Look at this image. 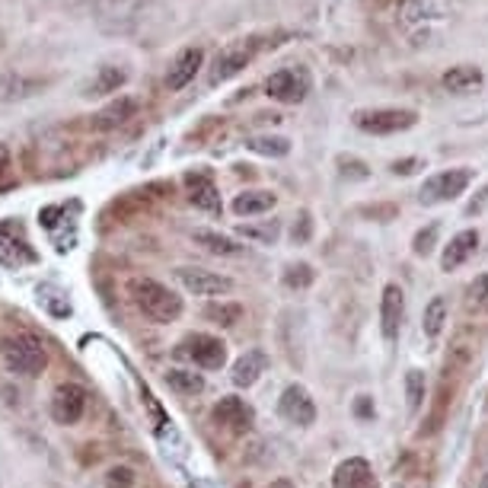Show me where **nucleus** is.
<instances>
[{"label": "nucleus", "instance_id": "obj_25", "mask_svg": "<svg viewBox=\"0 0 488 488\" xmlns=\"http://www.w3.org/2000/svg\"><path fill=\"white\" fill-rule=\"evenodd\" d=\"M167 383H169V389L179 393V396H199L201 389H205V377L195 374V370H179V367L169 370Z\"/></svg>", "mask_w": 488, "mask_h": 488}, {"label": "nucleus", "instance_id": "obj_35", "mask_svg": "<svg viewBox=\"0 0 488 488\" xmlns=\"http://www.w3.org/2000/svg\"><path fill=\"white\" fill-rule=\"evenodd\" d=\"M10 150L4 144H0V189H7V185H13V173H10Z\"/></svg>", "mask_w": 488, "mask_h": 488}, {"label": "nucleus", "instance_id": "obj_14", "mask_svg": "<svg viewBox=\"0 0 488 488\" xmlns=\"http://www.w3.org/2000/svg\"><path fill=\"white\" fill-rule=\"evenodd\" d=\"M405 316V294L399 284H386L380 297V332L386 342H396L399 326H403Z\"/></svg>", "mask_w": 488, "mask_h": 488}, {"label": "nucleus", "instance_id": "obj_36", "mask_svg": "<svg viewBox=\"0 0 488 488\" xmlns=\"http://www.w3.org/2000/svg\"><path fill=\"white\" fill-rule=\"evenodd\" d=\"M310 230H313V227H310V214H300V227H297V224H294V240H297V243H304V240H310Z\"/></svg>", "mask_w": 488, "mask_h": 488}, {"label": "nucleus", "instance_id": "obj_16", "mask_svg": "<svg viewBox=\"0 0 488 488\" xmlns=\"http://www.w3.org/2000/svg\"><path fill=\"white\" fill-rule=\"evenodd\" d=\"M201 64H205V52H201V48H183L167 70V90H183V86H189L191 80H195V74L201 70Z\"/></svg>", "mask_w": 488, "mask_h": 488}, {"label": "nucleus", "instance_id": "obj_1", "mask_svg": "<svg viewBox=\"0 0 488 488\" xmlns=\"http://www.w3.org/2000/svg\"><path fill=\"white\" fill-rule=\"evenodd\" d=\"M128 297L157 326H167V322H175L183 316V297H175L167 284L153 281V278H131Z\"/></svg>", "mask_w": 488, "mask_h": 488}, {"label": "nucleus", "instance_id": "obj_30", "mask_svg": "<svg viewBox=\"0 0 488 488\" xmlns=\"http://www.w3.org/2000/svg\"><path fill=\"white\" fill-rule=\"evenodd\" d=\"M240 316H243V306L240 304H211L207 306V320L221 322V326H237Z\"/></svg>", "mask_w": 488, "mask_h": 488}, {"label": "nucleus", "instance_id": "obj_37", "mask_svg": "<svg viewBox=\"0 0 488 488\" xmlns=\"http://www.w3.org/2000/svg\"><path fill=\"white\" fill-rule=\"evenodd\" d=\"M412 167H421V163L419 160H403V163H393V173H403V175H409V173H415V169Z\"/></svg>", "mask_w": 488, "mask_h": 488}, {"label": "nucleus", "instance_id": "obj_40", "mask_svg": "<svg viewBox=\"0 0 488 488\" xmlns=\"http://www.w3.org/2000/svg\"><path fill=\"white\" fill-rule=\"evenodd\" d=\"M482 488H488V473H485V476H482Z\"/></svg>", "mask_w": 488, "mask_h": 488}, {"label": "nucleus", "instance_id": "obj_33", "mask_svg": "<svg viewBox=\"0 0 488 488\" xmlns=\"http://www.w3.org/2000/svg\"><path fill=\"white\" fill-rule=\"evenodd\" d=\"M469 300H473V306H479V310H488V272L469 284Z\"/></svg>", "mask_w": 488, "mask_h": 488}, {"label": "nucleus", "instance_id": "obj_21", "mask_svg": "<svg viewBox=\"0 0 488 488\" xmlns=\"http://www.w3.org/2000/svg\"><path fill=\"white\" fill-rule=\"evenodd\" d=\"M265 367H268V354L259 348H252L233 364V374L230 377H233L237 386H252V383H259V377L265 374Z\"/></svg>", "mask_w": 488, "mask_h": 488}, {"label": "nucleus", "instance_id": "obj_27", "mask_svg": "<svg viewBox=\"0 0 488 488\" xmlns=\"http://www.w3.org/2000/svg\"><path fill=\"white\" fill-rule=\"evenodd\" d=\"M425 393H427V380H425V370H409L405 374V399H409V412H419L425 405Z\"/></svg>", "mask_w": 488, "mask_h": 488}, {"label": "nucleus", "instance_id": "obj_15", "mask_svg": "<svg viewBox=\"0 0 488 488\" xmlns=\"http://www.w3.org/2000/svg\"><path fill=\"white\" fill-rule=\"evenodd\" d=\"M211 419L217 421V425H224L227 431H233V435H246L252 427V409L243 403V399H237V396H224L221 403L214 405L211 409Z\"/></svg>", "mask_w": 488, "mask_h": 488}, {"label": "nucleus", "instance_id": "obj_3", "mask_svg": "<svg viewBox=\"0 0 488 488\" xmlns=\"http://www.w3.org/2000/svg\"><path fill=\"white\" fill-rule=\"evenodd\" d=\"M313 90V77L304 64H290V68H281L265 80V93L275 102H284V106H297L310 96Z\"/></svg>", "mask_w": 488, "mask_h": 488}, {"label": "nucleus", "instance_id": "obj_31", "mask_svg": "<svg viewBox=\"0 0 488 488\" xmlns=\"http://www.w3.org/2000/svg\"><path fill=\"white\" fill-rule=\"evenodd\" d=\"M38 304L45 306L48 313H54V316H68V313H70L68 297H61V294H54L52 288H38Z\"/></svg>", "mask_w": 488, "mask_h": 488}, {"label": "nucleus", "instance_id": "obj_24", "mask_svg": "<svg viewBox=\"0 0 488 488\" xmlns=\"http://www.w3.org/2000/svg\"><path fill=\"white\" fill-rule=\"evenodd\" d=\"M191 240H195L201 249L214 252V256H240V252H243V246H240L237 240L224 237V233H217V230H195Z\"/></svg>", "mask_w": 488, "mask_h": 488}, {"label": "nucleus", "instance_id": "obj_26", "mask_svg": "<svg viewBox=\"0 0 488 488\" xmlns=\"http://www.w3.org/2000/svg\"><path fill=\"white\" fill-rule=\"evenodd\" d=\"M447 326V300L435 297L431 304L425 306V316H421V329H425L427 338H437Z\"/></svg>", "mask_w": 488, "mask_h": 488}, {"label": "nucleus", "instance_id": "obj_6", "mask_svg": "<svg viewBox=\"0 0 488 488\" xmlns=\"http://www.w3.org/2000/svg\"><path fill=\"white\" fill-rule=\"evenodd\" d=\"M252 58H256V42H252V38H240V42H230V45H224L221 52L214 54L211 70H207V84L217 86V84H227V80H233L240 70L249 68Z\"/></svg>", "mask_w": 488, "mask_h": 488}, {"label": "nucleus", "instance_id": "obj_17", "mask_svg": "<svg viewBox=\"0 0 488 488\" xmlns=\"http://www.w3.org/2000/svg\"><path fill=\"white\" fill-rule=\"evenodd\" d=\"M476 249H479V230H460L457 237L443 246L441 268L443 272H457L460 265H466V262L473 259Z\"/></svg>", "mask_w": 488, "mask_h": 488}, {"label": "nucleus", "instance_id": "obj_18", "mask_svg": "<svg viewBox=\"0 0 488 488\" xmlns=\"http://www.w3.org/2000/svg\"><path fill=\"white\" fill-rule=\"evenodd\" d=\"M125 84H128V70L118 68V64H102L84 84V96H109V93L122 90Z\"/></svg>", "mask_w": 488, "mask_h": 488}, {"label": "nucleus", "instance_id": "obj_2", "mask_svg": "<svg viewBox=\"0 0 488 488\" xmlns=\"http://www.w3.org/2000/svg\"><path fill=\"white\" fill-rule=\"evenodd\" d=\"M0 364L16 377H38L48 367L45 342L32 332H13L0 338Z\"/></svg>", "mask_w": 488, "mask_h": 488}, {"label": "nucleus", "instance_id": "obj_4", "mask_svg": "<svg viewBox=\"0 0 488 488\" xmlns=\"http://www.w3.org/2000/svg\"><path fill=\"white\" fill-rule=\"evenodd\" d=\"M476 179V169L469 167H457V169H443V173H435L421 185L419 199L421 205H443V201L460 199Z\"/></svg>", "mask_w": 488, "mask_h": 488}, {"label": "nucleus", "instance_id": "obj_28", "mask_svg": "<svg viewBox=\"0 0 488 488\" xmlns=\"http://www.w3.org/2000/svg\"><path fill=\"white\" fill-rule=\"evenodd\" d=\"M249 150L256 153H265V157H284V153H290V141L288 138H272V134H262V138H252Z\"/></svg>", "mask_w": 488, "mask_h": 488}, {"label": "nucleus", "instance_id": "obj_8", "mask_svg": "<svg viewBox=\"0 0 488 488\" xmlns=\"http://www.w3.org/2000/svg\"><path fill=\"white\" fill-rule=\"evenodd\" d=\"M179 354L191 361L201 370H221L227 364V345L221 338L207 336V332H199V336H189L183 345H179Z\"/></svg>", "mask_w": 488, "mask_h": 488}, {"label": "nucleus", "instance_id": "obj_10", "mask_svg": "<svg viewBox=\"0 0 488 488\" xmlns=\"http://www.w3.org/2000/svg\"><path fill=\"white\" fill-rule=\"evenodd\" d=\"M86 412V389L80 383H61L52 393V419L58 425H77Z\"/></svg>", "mask_w": 488, "mask_h": 488}, {"label": "nucleus", "instance_id": "obj_7", "mask_svg": "<svg viewBox=\"0 0 488 488\" xmlns=\"http://www.w3.org/2000/svg\"><path fill=\"white\" fill-rule=\"evenodd\" d=\"M32 262H38V252L26 237V230L16 221H0V265L20 272Z\"/></svg>", "mask_w": 488, "mask_h": 488}, {"label": "nucleus", "instance_id": "obj_13", "mask_svg": "<svg viewBox=\"0 0 488 488\" xmlns=\"http://www.w3.org/2000/svg\"><path fill=\"white\" fill-rule=\"evenodd\" d=\"M185 189H189V201L199 211L207 214H221V191H217V183L207 169H191L185 173Z\"/></svg>", "mask_w": 488, "mask_h": 488}, {"label": "nucleus", "instance_id": "obj_38", "mask_svg": "<svg viewBox=\"0 0 488 488\" xmlns=\"http://www.w3.org/2000/svg\"><path fill=\"white\" fill-rule=\"evenodd\" d=\"M485 205H488V185H485V189H482V199H479V201H473V205L466 207V214H479Z\"/></svg>", "mask_w": 488, "mask_h": 488}, {"label": "nucleus", "instance_id": "obj_12", "mask_svg": "<svg viewBox=\"0 0 488 488\" xmlns=\"http://www.w3.org/2000/svg\"><path fill=\"white\" fill-rule=\"evenodd\" d=\"M457 10V0H399V20L405 26L437 23Z\"/></svg>", "mask_w": 488, "mask_h": 488}, {"label": "nucleus", "instance_id": "obj_39", "mask_svg": "<svg viewBox=\"0 0 488 488\" xmlns=\"http://www.w3.org/2000/svg\"><path fill=\"white\" fill-rule=\"evenodd\" d=\"M358 415H361V419H370V415H374V409H370V399H367V396H358Z\"/></svg>", "mask_w": 488, "mask_h": 488}, {"label": "nucleus", "instance_id": "obj_9", "mask_svg": "<svg viewBox=\"0 0 488 488\" xmlns=\"http://www.w3.org/2000/svg\"><path fill=\"white\" fill-rule=\"evenodd\" d=\"M179 284H183L189 294L195 297H221L233 290V281L227 275H217V272H207V268H195V265H183L175 272Z\"/></svg>", "mask_w": 488, "mask_h": 488}, {"label": "nucleus", "instance_id": "obj_19", "mask_svg": "<svg viewBox=\"0 0 488 488\" xmlns=\"http://www.w3.org/2000/svg\"><path fill=\"white\" fill-rule=\"evenodd\" d=\"M336 488H380V485H377L374 469H370L367 460L351 457L336 469Z\"/></svg>", "mask_w": 488, "mask_h": 488}, {"label": "nucleus", "instance_id": "obj_22", "mask_svg": "<svg viewBox=\"0 0 488 488\" xmlns=\"http://www.w3.org/2000/svg\"><path fill=\"white\" fill-rule=\"evenodd\" d=\"M134 112H138V100H131V96H118L115 102H109L106 109H102L100 115H96V128H118V125H125L128 118H134Z\"/></svg>", "mask_w": 488, "mask_h": 488}, {"label": "nucleus", "instance_id": "obj_32", "mask_svg": "<svg viewBox=\"0 0 488 488\" xmlns=\"http://www.w3.org/2000/svg\"><path fill=\"white\" fill-rule=\"evenodd\" d=\"M134 482H138V476L128 466H112L106 476V488H134Z\"/></svg>", "mask_w": 488, "mask_h": 488}, {"label": "nucleus", "instance_id": "obj_20", "mask_svg": "<svg viewBox=\"0 0 488 488\" xmlns=\"http://www.w3.org/2000/svg\"><path fill=\"white\" fill-rule=\"evenodd\" d=\"M482 84H485V74H482V68H476V64H457V68H451L447 74L441 77L443 90L457 93V96L479 90Z\"/></svg>", "mask_w": 488, "mask_h": 488}, {"label": "nucleus", "instance_id": "obj_29", "mask_svg": "<svg viewBox=\"0 0 488 488\" xmlns=\"http://www.w3.org/2000/svg\"><path fill=\"white\" fill-rule=\"evenodd\" d=\"M316 281V272L306 262H300V265H290L288 272H284V284H288L290 290H304L310 288V284Z\"/></svg>", "mask_w": 488, "mask_h": 488}, {"label": "nucleus", "instance_id": "obj_23", "mask_svg": "<svg viewBox=\"0 0 488 488\" xmlns=\"http://www.w3.org/2000/svg\"><path fill=\"white\" fill-rule=\"evenodd\" d=\"M275 195L265 189H252V191H240L237 199H233V214L240 217H252V214H265L275 207Z\"/></svg>", "mask_w": 488, "mask_h": 488}, {"label": "nucleus", "instance_id": "obj_11", "mask_svg": "<svg viewBox=\"0 0 488 488\" xmlns=\"http://www.w3.org/2000/svg\"><path fill=\"white\" fill-rule=\"evenodd\" d=\"M278 415L297 427H310L316 421V403L300 383H290L278 399Z\"/></svg>", "mask_w": 488, "mask_h": 488}, {"label": "nucleus", "instance_id": "obj_5", "mask_svg": "<svg viewBox=\"0 0 488 488\" xmlns=\"http://www.w3.org/2000/svg\"><path fill=\"white\" fill-rule=\"evenodd\" d=\"M419 122V112L415 109H358L354 112V125H358L364 134H399V131H409Z\"/></svg>", "mask_w": 488, "mask_h": 488}, {"label": "nucleus", "instance_id": "obj_34", "mask_svg": "<svg viewBox=\"0 0 488 488\" xmlns=\"http://www.w3.org/2000/svg\"><path fill=\"white\" fill-rule=\"evenodd\" d=\"M435 237H437L435 224H431L427 230H421L419 237H415V256H427V252H431V243H435Z\"/></svg>", "mask_w": 488, "mask_h": 488}]
</instances>
